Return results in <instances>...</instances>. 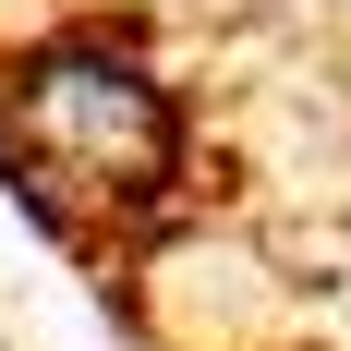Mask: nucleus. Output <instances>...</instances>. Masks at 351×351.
Listing matches in <instances>:
<instances>
[{"instance_id":"nucleus-1","label":"nucleus","mask_w":351,"mask_h":351,"mask_svg":"<svg viewBox=\"0 0 351 351\" xmlns=\"http://www.w3.org/2000/svg\"><path fill=\"white\" fill-rule=\"evenodd\" d=\"M25 121L61 145V170H73V182H109V170H134V158H158V145H170L158 85H145V73H121V61L36 73V85H25Z\"/></svg>"}]
</instances>
